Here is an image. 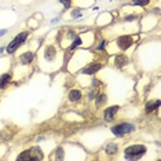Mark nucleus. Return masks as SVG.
Returning a JSON list of instances; mask_svg holds the SVG:
<instances>
[{"label":"nucleus","instance_id":"1","mask_svg":"<svg viewBox=\"0 0 161 161\" xmlns=\"http://www.w3.org/2000/svg\"><path fill=\"white\" fill-rule=\"evenodd\" d=\"M41 158H43V153L37 147H33V149H29L22 154H19L18 160H41Z\"/></svg>","mask_w":161,"mask_h":161},{"label":"nucleus","instance_id":"2","mask_svg":"<svg viewBox=\"0 0 161 161\" xmlns=\"http://www.w3.org/2000/svg\"><path fill=\"white\" fill-rule=\"evenodd\" d=\"M146 153V147L140 146V145H134V146H129L125 149V156L128 158H136L140 157L142 154Z\"/></svg>","mask_w":161,"mask_h":161},{"label":"nucleus","instance_id":"3","mask_svg":"<svg viewBox=\"0 0 161 161\" xmlns=\"http://www.w3.org/2000/svg\"><path fill=\"white\" fill-rule=\"evenodd\" d=\"M26 37H28V33L26 32H24V33H21V35H18L17 37H15L13 41H11L10 44H8V47H7V52H14L15 50H17L19 46H22V43L26 40Z\"/></svg>","mask_w":161,"mask_h":161},{"label":"nucleus","instance_id":"4","mask_svg":"<svg viewBox=\"0 0 161 161\" xmlns=\"http://www.w3.org/2000/svg\"><path fill=\"white\" fill-rule=\"evenodd\" d=\"M134 127L132 124H128V123H124V124H118V125H114L113 128H112V132L114 134V135H118L121 136L124 135V134H128L131 132V131H134Z\"/></svg>","mask_w":161,"mask_h":161},{"label":"nucleus","instance_id":"5","mask_svg":"<svg viewBox=\"0 0 161 161\" xmlns=\"http://www.w3.org/2000/svg\"><path fill=\"white\" fill-rule=\"evenodd\" d=\"M118 112V106H110V107H107L106 110H105L103 113V117L106 121H112L113 118H114L116 113Z\"/></svg>","mask_w":161,"mask_h":161},{"label":"nucleus","instance_id":"6","mask_svg":"<svg viewBox=\"0 0 161 161\" xmlns=\"http://www.w3.org/2000/svg\"><path fill=\"white\" fill-rule=\"evenodd\" d=\"M118 47L121 48V50H127L131 44H132V39L129 37V36H121L120 39H118Z\"/></svg>","mask_w":161,"mask_h":161},{"label":"nucleus","instance_id":"7","mask_svg":"<svg viewBox=\"0 0 161 161\" xmlns=\"http://www.w3.org/2000/svg\"><path fill=\"white\" fill-rule=\"evenodd\" d=\"M10 80H11V75H10V73H6V75L1 76V77H0V88H6V87L8 86Z\"/></svg>","mask_w":161,"mask_h":161},{"label":"nucleus","instance_id":"8","mask_svg":"<svg viewBox=\"0 0 161 161\" xmlns=\"http://www.w3.org/2000/svg\"><path fill=\"white\" fill-rule=\"evenodd\" d=\"M128 64V58L124 57V55H118V57H116V66H118V68H123L124 65Z\"/></svg>","mask_w":161,"mask_h":161},{"label":"nucleus","instance_id":"9","mask_svg":"<svg viewBox=\"0 0 161 161\" xmlns=\"http://www.w3.org/2000/svg\"><path fill=\"white\" fill-rule=\"evenodd\" d=\"M158 106H160V100H153V102H149V103L146 105V112H147V113H150V112L156 110Z\"/></svg>","mask_w":161,"mask_h":161},{"label":"nucleus","instance_id":"10","mask_svg":"<svg viewBox=\"0 0 161 161\" xmlns=\"http://www.w3.org/2000/svg\"><path fill=\"white\" fill-rule=\"evenodd\" d=\"M80 97H81V92H80V91H77V89H72L70 92H69V99H70L72 102L79 100Z\"/></svg>","mask_w":161,"mask_h":161},{"label":"nucleus","instance_id":"11","mask_svg":"<svg viewBox=\"0 0 161 161\" xmlns=\"http://www.w3.org/2000/svg\"><path fill=\"white\" fill-rule=\"evenodd\" d=\"M99 69H100V65L95 64V65H91V66L84 69V73H86V75H94V73H95L97 70H99Z\"/></svg>","mask_w":161,"mask_h":161},{"label":"nucleus","instance_id":"12","mask_svg":"<svg viewBox=\"0 0 161 161\" xmlns=\"http://www.w3.org/2000/svg\"><path fill=\"white\" fill-rule=\"evenodd\" d=\"M33 59V52H26V54H24L21 57V61H22V64H30V61Z\"/></svg>","mask_w":161,"mask_h":161},{"label":"nucleus","instance_id":"13","mask_svg":"<svg viewBox=\"0 0 161 161\" xmlns=\"http://www.w3.org/2000/svg\"><path fill=\"white\" fill-rule=\"evenodd\" d=\"M55 57V48L54 47H47V50H46V58L48 59V61H51L52 58Z\"/></svg>","mask_w":161,"mask_h":161},{"label":"nucleus","instance_id":"14","mask_svg":"<svg viewBox=\"0 0 161 161\" xmlns=\"http://www.w3.org/2000/svg\"><path fill=\"white\" fill-rule=\"evenodd\" d=\"M116 150H117L116 145H107V147H106V151H107V153L113 154V153H116Z\"/></svg>","mask_w":161,"mask_h":161},{"label":"nucleus","instance_id":"15","mask_svg":"<svg viewBox=\"0 0 161 161\" xmlns=\"http://www.w3.org/2000/svg\"><path fill=\"white\" fill-rule=\"evenodd\" d=\"M150 0H134V4H138V6H146L149 4Z\"/></svg>","mask_w":161,"mask_h":161},{"label":"nucleus","instance_id":"16","mask_svg":"<svg viewBox=\"0 0 161 161\" xmlns=\"http://www.w3.org/2000/svg\"><path fill=\"white\" fill-rule=\"evenodd\" d=\"M79 44H81V40H80V37H76V40L73 41V44H72V48H75V47H77Z\"/></svg>","mask_w":161,"mask_h":161},{"label":"nucleus","instance_id":"17","mask_svg":"<svg viewBox=\"0 0 161 161\" xmlns=\"http://www.w3.org/2000/svg\"><path fill=\"white\" fill-rule=\"evenodd\" d=\"M105 99H106V97H105V95H100V97L98 98V100H97V105H100V103H102V102H103Z\"/></svg>","mask_w":161,"mask_h":161},{"label":"nucleus","instance_id":"18","mask_svg":"<svg viewBox=\"0 0 161 161\" xmlns=\"http://www.w3.org/2000/svg\"><path fill=\"white\" fill-rule=\"evenodd\" d=\"M61 3H64L65 7L69 8V6H70V0H61Z\"/></svg>","mask_w":161,"mask_h":161},{"label":"nucleus","instance_id":"19","mask_svg":"<svg viewBox=\"0 0 161 161\" xmlns=\"http://www.w3.org/2000/svg\"><path fill=\"white\" fill-rule=\"evenodd\" d=\"M72 15H73V17H79V15H80V11H73V13H72Z\"/></svg>","mask_w":161,"mask_h":161}]
</instances>
